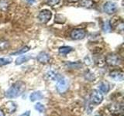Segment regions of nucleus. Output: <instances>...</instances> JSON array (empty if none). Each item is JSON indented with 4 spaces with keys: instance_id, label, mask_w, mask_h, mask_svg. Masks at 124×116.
Returning <instances> with one entry per match:
<instances>
[{
    "instance_id": "obj_20",
    "label": "nucleus",
    "mask_w": 124,
    "mask_h": 116,
    "mask_svg": "<svg viewBox=\"0 0 124 116\" xmlns=\"http://www.w3.org/2000/svg\"><path fill=\"white\" fill-rule=\"evenodd\" d=\"M8 46H9V44L6 41H0V50H6Z\"/></svg>"
},
{
    "instance_id": "obj_17",
    "label": "nucleus",
    "mask_w": 124,
    "mask_h": 116,
    "mask_svg": "<svg viewBox=\"0 0 124 116\" xmlns=\"http://www.w3.org/2000/svg\"><path fill=\"white\" fill-rule=\"evenodd\" d=\"M11 58H0V67L1 66H5L7 64H9L12 63Z\"/></svg>"
},
{
    "instance_id": "obj_15",
    "label": "nucleus",
    "mask_w": 124,
    "mask_h": 116,
    "mask_svg": "<svg viewBox=\"0 0 124 116\" xmlns=\"http://www.w3.org/2000/svg\"><path fill=\"white\" fill-rule=\"evenodd\" d=\"M78 2L79 5L85 8H91L94 4L92 0H78Z\"/></svg>"
},
{
    "instance_id": "obj_6",
    "label": "nucleus",
    "mask_w": 124,
    "mask_h": 116,
    "mask_svg": "<svg viewBox=\"0 0 124 116\" xmlns=\"http://www.w3.org/2000/svg\"><path fill=\"white\" fill-rule=\"evenodd\" d=\"M86 33L83 29H74L71 32V37L73 40H79L85 38Z\"/></svg>"
},
{
    "instance_id": "obj_16",
    "label": "nucleus",
    "mask_w": 124,
    "mask_h": 116,
    "mask_svg": "<svg viewBox=\"0 0 124 116\" xmlns=\"http://www.w3.org/2000/svg\"><path fill=\"white\" fill-rule=\"evenodd\" d=\"M35 109L37 111H38L40 113H44L45 111V107L44 104H42L41 103H37L35 104Z\"/></svg>"
},
{
    "instance_id": "obj_2",
    "label": "nucleus",
    "mask_w": 124,
    "mask_h": 116,
    "mask_svg": "<svg viewBox=\"0 0 124 116\" xmlns=\"http://www.w3.org/2000/svg\"><path fill=\"white\" fill-rule=\"evenodd\" d=\"M68 87H69V84L68 79L65 78L64 77L58 76L57 78V85H56V88L58 93L64 94V93H65L68 91Z\"/></svg>"
},
{
    "instance_id": "obj_27",
    "label": "nucleus",
    "mask_w": 124,
    "mask_h": 116,
    "mask_svg": "<svg viewBox=\"0 0 124 116\" xmlns=\"http://www.w3.org/2000/svg\"><path fill=\"white\" fill-rule=\"evenodd\" d=\"M28 1H29V2H34L35 0H28Z\"/></svg>"
},
{
    "instance_id": "obj_14",
    "label": "nucleus",
    "mask_w": 124,
    "mask_h": 116,
    "mask_svg": "<svg viewBox=\"0 0 124 116\" xmlns=\"http://www.w3.org/2000/svg\"><path fill=\"white\" fill-rule=\"evenodd\" d=\"M72 51V48L71 46H61V47L59 48V50H58V52H59V54L61 56H65L68 54L70 52Z\"/></svg>"
},
{
    "instance_id": "obj_7",
    "label": "nucleus",
    "mask_w": 124,
    "mask_h": 116,
    "mask_svg": "<svg viewBox=\"0 0 124 116\" xmlns=\"http://www.w3.org/2000/svg\"><path fill=\"white\" fill-rule=\"evenodd\" d=\"M116 9H117V6H116V5L114 2H107L104 4L103 10L107 14H113L116 12Z\"/></svg>"
},
{
    "instance_id": "obj_19",
    "label": "nucleus",
    "mask_w": 124,
    "mask_h": 116,
    "mask_svg": "<svg viewBox=\"0 0 124 116\" xmlns=\"http://www.w3.org/2000/svg\"><path fill=\"white\" fill-rule=\"evenodd\" d=\"M60 2H61V0H45V2H46V5L50 6H56Z\"/></svg>"
},
{
    "instance_id": "obj_4",
    "label": "nucleus",
    "mask_w": 124,
    "mask_h": 116,
    "mask_svg": "<svg viewBox=\"0 0 124 116\" xmlns=\"http://www.w3.org/2000/svg\"><path fill=\"white\" fill-rule=\"evenodd\" d=\"M106 63L110 67H116L120 64V58L116 53H109L106 57Z\"/></svg>"
},
{
    "instance_id": "obj_21",
    "label": "nucleus",
    "mask_w": 124,
    "mask_h": 116,
    "mask_svg": "<svg viewBox=\"0 0 124 116\" xmlns=\"http://www.w3.org/2000/svg\"><path fill=\"white\" fill-rule=\"evenodd\" d=\"M8 6V2L6 0H0V9H4Z\"/></svg>"
},
{
    "instance_id": "obj_18",
    "label": "nucleus",
    "mask_w": 124,
    "mask_h": 116,
    "mask_svg": "<svg viewBox=\"0 0 124 116\" xmlns=\"http://www.w3.org/2000/svg\"><path fill=\"white\" fill-rule=\"evenodd\" d=\"M112 29V27H111V25H110V22L108 21H106V22L104 23L103 25V30L104 32L106 33H109Z\"/></svg>"
},
{
    "instance_id": "obj_25",
    "label": "nucleus",
    "mask_w": 124,
    "mask_h": 116,
    "mask_svg": "<svg viewBox=\"0 0 124 116\" xmlns=\"http://www.w3.org/2000/svg\"><path fill=\"white\" fill-rule=\"evenodd\" d=\"M0 116H5V114H4V112L0 110Z\"/></svg>"
},
{
    "instance_id": "obj_24",
    "label": "nucleus",
    "mask_w": 124,
    "mask_h": 116,
    "mask_svg": "<svg viewBox=\"0 0 124 116\" xmlns=\"http://www.w3.org/2000/svg\"><path fill=\"white\" fill-rule=\"evenodd\" d=\"M30 111H26V112L23 113L21 115H19V116H30Z\"/></svg>"
},
{
    "instance_id": "obj_12",
    "label": "nucleus",
    "mask_w": 124,
    "mask_h": 116,
    "mask_svg": "<svg viewBox=\"0 0 124 116\" xmlns=\"http://www.w3.org/2000/svg\"><path fill=\"white\" fill-rule=\"evenodd\" d=\"M31 58L30 56H28V55H23V56H19V57L16 58V65H20L23 63H25V62H27Z\"/></svg>"
},
{
    "instance_id": "obj_11",
    "label": "nucleus",
    "mask_w": 124,
    "mask_h": 116,
    "mask_svg": "<svg viewBox=\"0 0 124 116\" xmlns=\"http://www.w3.org/2000/svg\"><path fill=\"white\" fill-rule=\"evenodd\" d=\"M43 98V94L40 91H35L33 92L30 96V99L32 102H36L37 100H41Z\"/></svg>"
},
{
    "instance_id": "obj_23",
    "label": "nucleus",
    "mask_w": 124,
    "mask_h": 116,
    "mask_svg": "<svg viewBox=\"0 0 124 116\" xmlns=\"http://www.w3.org/2000/svg\"><path fill=\"white\" fill-rule=\"evenodd\" d=\"M68 67H70L71 68H73V69H78V68H79L80 67H81V64H78V63H76V64H74V63H69V64H68Z\"/></svg>"
},
{
    "instance_id": "obj_22",
    "label": "nucleus",
    "mask_w": 124,
    "mask_h": 116,
    "mask_svg": "<svg viewBox=\"0 0 124 116\" xmlns=\"http://www.w3.org/2000/svg\"><path fill=\"white\" fill-rule=\"evenodd\" d=\"M29 50H30V47H28V46H24V47H23L20 50H19L18 52L14 53L13 54H21V53H24L28 51Z\"/></svg>"
},
{
    "instance_id": "obj_9",
    "label": "nucleus",
    "mask_w": 124,
    "mask_h": 116,
    "mask_svg": "<svg viewBox=\"0 0 124 116\" xmlns=\"http://www.w3.org/2000/svg\"><path fill=\"white\" fill-rule=\"evenodd\" d=\"M37 60H38V62H40V64H48L50 60V55L46 52H40L38 54V56L37 57Z\"/></svg>"
},
{
    "instance_id": "obj_13",
    "label": "nucleus",
    "mask_w": 124,
    "mask_h": 116,
    "mask_svg": "<svg viewBox=\"0 0 124 116\" xmlns=\"http://www.w3.org/2000/svg\"><path fill=\"white\" fill-rule=\"evenodd\" d=\"M99 89L101 91H102L103 93H106H106H108V91H109L110 85L107 81H102V82H101L99 84Z\"/></svg>"
},
{
    "instance_id": "obj_1",
    "label": "nucleus",
    "mask_w": 124,
    "mask_h": 116,
    "mask_svg": "<svg viewBox=\"0 0 124 116\" xmlns=\"http://www.w3.org/2000/svg\"><path fill=\"white\" fill-rule=\"evenodd\" d=\"M26 89V84L23 81L19 80L14 83L8 89L6 92V97L7 98H16L20 96Z\"/></svg>"
},
{
    "instance_id": "obj_10",
    "label": "nucleus",
    "mask_w": 124,
    "mask_h": 116,
    "mask_svg": "<svg viewBox=\"0 0 124 116\" xmlns=\"http://www.w3.org/2000/svg\"><path fill=\"white\" fill-rule=\"evenodd\" d=\"M5 107H6V109L7 110V111L9 112V113H14L17 108V106H16V103L13 102H11V101L6 102Z\"/></svg>"
},
{
    "instance_id": "obj_26",
    "label": "nucleus",
    "mask_w": 124,
    "mask_h": 116,
    "mask_svg": "<svg viewBox=\"0 0 124 116\" xmlns=\"http://www.w3.org/2000/svg\"><path fill=\"white\" fill-rule=\"evenodd\" d=\"M67 1L69 2H75L78 1V0H67Z\"/></svg>"
},
{
    "instance_id": "obj_5",
    "label": "nucleus",
    "mask_w": 124,
    "mask_h": 116,
    "mask_svg": "<svg viewBox=\"0 0 124 116\" xmlns=\"http://www.w3.org/2000/svg\"><path fill=\"white\" fill-rule=\"evenodd\" d=\"M52 17V13L49 9H43L38 14V19L40 22L46 23L48 22Z\"/></svg>"
},
{
    "instance_id": "obj_8",
    "label": "nucleus",
    "mask_w": 124,
    "mask_h": 116,
    "mask_svg": "<svg viewBox=\"0 0 124 116\" xmlns=\"http://www.w3.org/2000/svg\"><path fill=\"white\" fill-rule=\"evenodd\" d=\"M109 77L116 81H122L123 80V72L120 70H114L110 72Z\"/></svg>"
},
{
    "instance_id": "obj_3",
    "label": "nucleus",
    "mask_w": 124,
    "mask_h": 116,
    "mask_svg": "<svg viewBox=\"0 0 124 116\" xmlns=\"http://www.w3.org/2000/svg\"><path fill=\"white\" fill-rule=\"evenodd\" d=\"M103 101V94L99 90H93L90 94V102L92 104L99 105Z\"/></svg>"
},
{
    "instance_id": "obj_28",
    "label": "nucleus",
    "mask_w": 124,
    "mask_h": 116,
    "mask_svg": "<svg viewBox=\"0 0 124 116\" xmlns=\"http://www.w3.org/2000/svg\"><path fill=\"white\" fill-rule=\"evenodd\" d=\"M95 116H100V115H95Z\"/></svg>"
}]
</instances>
